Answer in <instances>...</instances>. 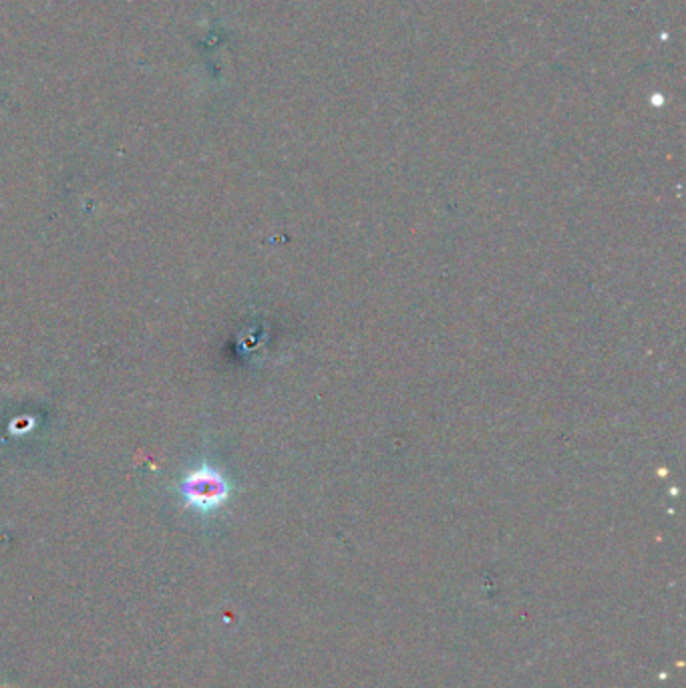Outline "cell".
Masks as SVG:
<instances>
[{"mask_svg": "<svg viewBox=\"0 0 686 688\" xmlns=\"http://www.w3.org/2000/svg\"><path fill=\"white\" fill-rule=\"evenodd\" d=\"M178 493L185 509H192L202 517L216 516L232 500L233 483L220 468L202 461L180 480Z\"/></svg>", "mask_w": 686, "mask_h": 688, "instance_id": "6da1fadb", "label": "cell"}]
</instances>
